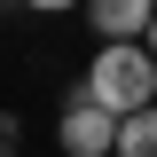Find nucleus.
I'll return each mask as SVG.
<instances>
[{"label":"nucleus","mask_w":157,"mask_h":157,"mask_svg":"<svg viewBox=\"0 0 157 157\" xmlns=\"http://www.w3.org/2000/svg\"><path fill=\"white\" fill-rule=\"evenodd\" d=\"M55 141H63V157H110L118 149V118H102L94 102L78 94H63V126H55Z\"/></svg>","instance_id":"2"},{"label":"nucleus","mask_w":157,"mask_h":157,"mask_svg":"<svg viewBox=\"0 0 157 157\" xmlns=\"http://www.w3.org/2000/svg\"><path fill=\"white\" fill-rule=\"evenodd\" d=\"M78 94L94 102L102 118H118V126L141 118V110H157V63H149V47H94Z\"/></svg>","instance_id":"1"},{"label":"nucleus","mask_w":157,"mask_h":157,"mask_svg":"<svg viewBox=\"0 0 157 157\" xmlns=\"http://www.w3.org/2000/svg\"><path fill=\"white\" fill-rule=\"evenodd\" d=\"M149 16H157V0H86V24H94L102 47H141Z\"/></svg>","instance_id":"3"},{"label":"nucleus","mask_w":157,"mask_h":157,"mask_svg":"<svg viewBox=\"0 0 157 157\" xmlns=\"http://www.w3.org/2000/svg\"><path fill=\"white\" fill-rule=\"evenodd\" d=\"M141 47H149V63H157V16H149V39H141Z\"/></svg>","instance_id":"6"},{"label":"nucleus","mask_w":157,"mask_h":157,"mask_svg":"<svg viewBox=\"0 0 157 157\" xmlns=\"http://www.w3.org/2000/svg\"><path fill=\"white\" fill-rule=\"evenodd\" d=\"M110 157H157V110L126 118V126H118V149H110Z\"/></svg>","instance_id":"4"},{"label":"nucleus","mask_w":157,"mask_h":157,"mask_svg":"<svg viewBox=\"0 0 157 157\" xmlns=\"http://www.w3.org/2000/svg\"><path fill=\"white\" fill-rule=\"evenodd\" d=\"M16 149H24V118H16V110H0V157H16Z\"/></svg>","instance_id":"5"}]
</instances>
